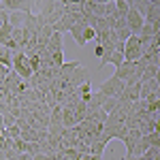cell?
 <instances>
[{
  "label": "cell",
  "mask_w": 160,
  "mask_h": 160,
  "mask_svg": "<svg viewBox=\"0 0 160 160\" xmlns=\"http://www.w3.org/2000/svg\"><path fill=\"white\" fill-rule=\"evenodd\" d=\"M41 7V11L34 13L38 24L53 26L64 15V0H47V2H34Z\"/></svg>",
  "instance_id": "cell-1"
},
{
  "label": "cell",
  "mask_w": 160,
  "mask_h": 160,
  "mask_svg": "<svg viewBox=\"0 0 160 160\" xmlns=\"http://www.w3.org/2000/svg\"><path fill=\"white\" fill-rule=\"evenodd\" d=\"M141 73H143V66L139 62H122L113 71V77L128 83V81H141Z\"/></svg>",
  "instance_id": "cell-2"
},
{
  "label": "cell",
  "mask_w": 160,
  "mask_h": 160,
  "mask_svg": "<svg viewBox=\"0 0 160 160\" xmlns=\"http://www.w3.org/2000/svg\"><path fill=\"white\" fill-rule=\"evenodd\" d=\"M141 58L143 53H141L139 37H130L128 41H124V62H139Z\"/></svg>",
  "instance_id": "cell-3"
},
{
  "label": "cell",
  "mask_w": 160,
  "mask_h": 160,
  "mask_svg": "<svg viewBox=\"0 0 160 160\" xmlns=\"http://www.w3.org/2000/svg\"><path fill=\"white\" fill-rule=\"evenodd\" d=\"M32 0H4V13H32Z\"/></svg>",
  "instance_id": "cell-4"
},
{
  "label": "cell",
  "mask_w": 160,
  "mask_h": 160,
  "mask_svg": "<svg viewBox=\"0 0 160 160\" xmlns=\"http://www.w3.org/2000/svg\"><path fill=\"white\" fill-rule=\"evenodd\" d=\"M100 94H105V96H120L124 92V81H120V79H115L113 75H111L109 79L100 86V90H98Z\"/></svg>",
  "instance_id": "cell-5"
},
{
  "label": "cell",
  "mask_w": 160,
  "mask_h": 160,
  "mask_svg": "<svg viewBox=\"0 0 160 160\" xmlns=\"http://www.w3.org/2000/svg\"><path fill=\"white\" fill-rule=\"evenodd\" d=\"M79 124V118L75 113L73 105H64L62 107V128H75Z\"/></svg>",
  "instance_id": "cell-6"
},
{
  "label": "cell",
  "mask_w": 160,
  "mask_h": 160,
  "mask_svg": "<svg viewBox=\"0 0 160 160\" xmlns=\"http://www.w3.org/2000/svg\"><path fill=\"white\" fill-rule=\"evenodd\" d=\"M160 90V81L158 79H148V81H141V92H139V98L145 100L152 94H158Z\"/></svg>",
  "instance_id": "cell-7"
},
{
  "label": "cell",
  "mask_w": 160,
  "mask_h": 160,
  "mask_svg": "<svg viewBox=\"0 0 160 160\" xmlns=\"http://www.w3.org/2000/svg\"><path fill=\"white\" fill-rule=\"evenodd\" d=\"M143 19L149 26H160V2L158 0H152V7H149V11L145 13Z\"/></svg>",
  "instance_id": "cell-8"
},
{
  "label": "cell",
  "mask_w": 160,
  "mask_h": 160,
  "mask_svg": "<svg viewBox=\"0 0 160 160\" xmlns=\"http://www.w3.org/2000/svg\"><path fill=\"white\" fill-rule=\"evenodd\" d=\"M45 49L49 51L51 56H53V53H64V43H62V34L53 32V34L49 37V41H47V45H45Z\"/></svg>",
  "instance_id": "cell-9"
},
{
  "label": "cell",
  "mask_w": 160,
  "mask_h": 160,
  "mask_svg": "<svg viewBox=\"0 0 160 160\" xmlns=\"http://www.w3.org/2000/svg\"><path fill=\"white\" fill-rule=\"evenodd\" d=\"M88 28H90V26H88L86 22H79V24L71 30V37L75 38V43H77L79 47H83V45H86V30H88Z\"/></svg>",
  "instance_id": "cell-10"
},
{
  "label": "cell",
  "mask_w": 160,
  "mask_h": 160,
  "mask_svg": "<svg viewBox=\"0 0 160 160\" xmlns=\"http://www.w3.org/2000/svg\"><path fill=\"white\" fill-rule=\"evenodd\" d=\"M124 62V53L122 51H109L100 58V66H107V64H113V68H118Z\"/></svg>",
  "instance_id": "cell-11"
},
{
  "label": "cell",
  "mask_w": 160,
  "mask_h": 160,
  "mask_svg": "<svg viewBox=\"0 0 160 160\" xmlns=\"http://www.w3.org/2000/svg\"><path fill=\"white\" fill-rule=\"evenodd\" d=\"M160 34V26H149V24H143V28L139 30V38H152V37H158Z\"/></svg>",
  "instance_id": "cell-12"
},
{
  "label": "cell",
  "mask_w": 160,
  "mask_h": 160,
  "mask_svg": "<svg viewBox=\"0 0 160 160\" xmlns=\"http://www.w3.org/2000/svg\"><path fill=\"white\" fill-rule=\"evenodd\" d=\"M120 105H122V102H120V98H118V96H107V98H105V102H102V107H100V109H102V111H105V113H107V115H109V113H113V111L118 109Z\"/></svg>",
  "instance_id": "cell-13"
},
{
  "label": "cell",
  "mask_w": 160,
  "mask_h": 160,
  "mask_svg": "<svg viewBox=\"0 0 160 160\" xmlns=\"http://www.w3.org/2000/svg\"><path fill=\"white\" fill-rule=\"evenodd\" d=\"M160 66H143V73H141V81H148V79H158Z\"/></svg>",
  "instance_id": "cell-14"
},
{
  "label": "cell",
  "mask_w": 160,
  "mask_h": 160,
  "mask_svg": "<svg viewBox=\"0 0 160 160\" xmlns=\"http://www.w3.org/2000/svg\"><path fill=\"white\" fill-rule=\"evenodd\" d=\"M130 9V0H115V11H118V19H122Z\"/></svg>",
  "instance_id": "cell-15"
},
{
  "label": "cell",
  "mask_w": 160,
  "mask_h": 160,
  "mask_svg": "<svg viewBox=\"0 0 160 160\" xmlns=\"http://www.w3.org/2000/svg\"><path fill=\"white\" fill-rule=\"evenodd\" d=\"M11 60H13V53L7 47H2L0 45V64L2 66H7V68H11Z\"/></svg>",
  "instance_id": "cell-16"
},
{
  "label": "cell",
  "mask_w": 160,
  "mask_h": 160,
  "mask_svg": "<svg viewBox=\"0 0 160 160\" xmlns=\"http://www.w3.org/2000/svg\"><path fill=\"white\" fill-rule=\"evenodd\" d=\"M64 13H81V2L64 0Z\"/></svg>",
  "instance_id": "cell-17"
},
{
  "label": "cell",
  "mask_w": 160,
  "mask_h": 160,
  "mask_svg": "<svg viewBox=\"0 0 160 160\" xmlns=\"http://www.w3.org/2000/svg\"><path fill=\"white\" fill-rule=\"evenodd\" d=\"M13 148H15L17 154H26V152H28V143H26L24 139H15V141H13Z\"/></svg>",
  "instance_id": "cell-18"
},
{
  "label": "cell",
  "mask_w": 160,
  "mask_h": 160,
  "mask_svg": "<svg viewBox=\"0 0 160 160\" xmlns=\"http://www.w3.org/2000/svg\"><path fill=\"white\" fill-rule=\"evenodd\" d=\"M158 156H160V148H149L148 152L143 154L145 160H158Z\"/></svg>",
  "instance_id": "cell-19"
},
{
  "label": "cell",
  "mask_w": 160,
  "mask_h": 160,
  "mask_svg": "<svg viewBox=\"0 0 160 160\" xmlns=\"http://www.w3.org/2000/svg\"><path fill=\"white\" fill-rule=\"evenodd\" d=\"M90 41H96V32H94L92 28H88V30H86V43H90Z\"/></svg>",
  "instance_id": "cell-20"
},
{
  "label": "cell",
  "mask_w": 160,
  "mask_h": 160,
  "mask_svg": "<svg viewBox=\"0 0 160 160\" xmlns=\"http://www.w3.org/2000/svg\"><path fill=\"white\" fill-rule=\"evenodd\" d=\"M94 56H96V58H102V56H105V49H102L100 45H96V47H94Z\"/></svg>",
  "instance_id": "cell-21"
},
{
  "label": "cell",
  "mask_w": 160,
  "mask_h": 160,
  "mask_svg": "<svg viewBox=\"0 0 160 160\" xmlns=\"http://www.w3.org/2000/svg\"><path fill=\"white\" fill-rule=\"evenodd\" d=\"M51 158H53V156H45V154H37V156H34L32 160H51Z\"/></svg>",
  "instance_id": "cell-22"
},
{
  "label": "cell",
  "mask_w": 160,
  "mask_h": 160,
  "mask_svg": "<svg viewBox=\"0 0 160 160\" xmlns=\"http://www.w3.org/2000/svg\"><path fill=\"white\" fill-rule=\"evenodd\" d=\"M15 160H32V156H28V154H19Z\"/></svg>",
  "instance_id": "cell-23"
},
{
  "label": "cell",
  "mask_w": 160,
  "mask_h": 160,
  "mask_svg": "<svg viewBox=\"0 0 160 160\" xmlns=\"http://www.w3.org/2000/svg\"><path fill=\"white\" fill-rule=\"evenodd\" d=\"M4 132V122H2V113H0V135Z\"/></svg>",
  "instance_id": "cell-24"
},
{
  "label": "cell",
  "mask_w": 160,
  "mask_h": 160,
  "mask_svg": "<svg viewBox=\"0 0 160 160\" xmlns=\"http://www.w3.org/2000/svg\"><path fill=\"white\" fill-rule=\"evenodd\" d=\"M0 160H7V158H4V154H2V152H0Z\"/></svg>",
  "instance_id": "cell-25"
}]
</instances>
